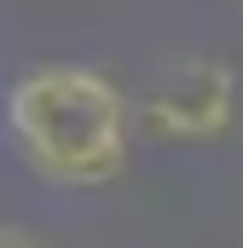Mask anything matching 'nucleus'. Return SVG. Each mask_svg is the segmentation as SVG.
<instances>
[{"mask_svg":"<svg viewBox=\"0 0 243 248\" xmlns=\"http://www.w3.org/2000/svg\"><path fill=\"white\" fill-rule=\"evenodd\" d=\"M6 127L23 162L52 185H110L127 162V104L81 63H41L17 75L6 93Z\"/></svg>","mask_w":243,"mask_h":248,"instance_id":"f257e3e1","label":"nucleus"},{"mask_svg":"<svg viewBox=\"0 0 243 248\" xmlns=\"http://www.w3.org/2000/svg\"><path fill=\"white\" fill-rule=\"evenodd\" d=\"M0 248H35V243H29V231H0Z\"/></svg>","mask_w":243,"mask_h":248,"instance_id":"7ed1b4c3","label":"nucleus"},{"mask_svg":"<svg viewBox=\"0 0 243 248\" xmlns=\"http://www.w3.org/2000/svg\"><path fill=\"white\" fill-rule=\"evenodd\" d=\"M145 122L168 139H208L232 122V69L214 58H185L174 63L151 104H145Z\"/></svg>","mask_w":243,"mask_h":248,"instance_id":"f03ea898","label":"nucleus"}]
</instances>
